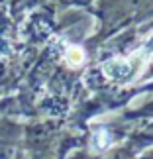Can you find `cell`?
Masks as SVG:
<instances>
[{"label":"cell","instance_id":"1","mask_svg":"<svg viewBox=\"0 0 153 159\" xmlns=\"http://www.w3.org/2000/svg\"><path fill=\"white\" fill-rule=\"evenodd\" d=\"M104 73L110 79H124L132 73V63L126 59H112L104 63Z\"/></svg>","mask_w":153,"mask_h":159},{"label":"cell","instance_id":"3","mask_svg":"<svg viewBox=\"0 0 153 159\" xmlns=\"http://www.w3.org/2000/svg\"><path fill=\"white\" fill-rule=\"evenodd\" d=\"M110 136H108V132L106 130H98L94 134V138H92V148L94 149H98V151H102V149H106L108 145H110Z\"/></svg>","mask_w":153,"mask_h":159},{"label":"cell","instance_id":"2","mask_svg":"<svg viewBox=\"0 0 153 159\" xmlns=\"http://www.w3.org/2000/svg\"><path fill=\"white\" fill-rule=\"evenodd\" d=\"M84 59H87V55H84V49H83V47H79V45H71L69 49H67V53H65V61H67V65L73 67V69L81 67V65L84 63Z\"/></svg>","mask_w":153,"mask_h":159}]
</instances>
